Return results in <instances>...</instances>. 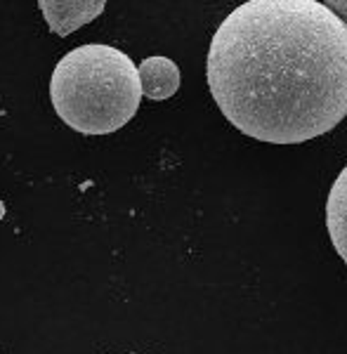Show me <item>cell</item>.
<instances>
[{"label": "cell", "mask_w": 347, "mask_h": 354, "mask_svg": "<svg viewBox=\"0 0 347 354\" xmlns=\"http://www.w3.org/2000/svg\"><path fill=\"white\" fill-rule=\"evenodd\" d=\"M123 354H138V352H123Z\"/></svg>", "instance_id": "obj_7"}, {"label": "cell", "mask_w": 347, "mask_h": 354, "mask_svg": "<svg viewBox=\"0 0 347 354\" xmlns=\"http://www.w3.org/2000/svg\"><path fill=\"white\" fill-rule=\"evenodd\" d=\"M323 5H326L331 12H335L347 24V0H328V3H323Z\"/></svg>", "instance_id": "obj_6"}, {"label": "cell", "mask_w": 347, "mask_h": 354, "mask_svg": "<svg viewBox=\"0 0 347 354\" xmlns=\"http://www.w3.org/2000/svg\"><path fill=\"white\" fill-rule=\"evenodd\" d=\"M41 10L48 19V24L53 26L57 36H69L71 31L81 28L83 24L93 21L95 17L102 15L104 10V0H83V3H57V0H41Z\"/></svg>", "instance_id": "obj_3"}, {"label": "cell", "mask_w": 347, "mask_h": 354, "mask_svg": "<svg viewBox=\"0 0 347 354\" xmlns=\"http://www.w3.org/2000/svg\"><path fill=\"white\" fill-rule=\"evenodd\" d=\"M140 81L147 100L163 102L180 90V68L168 57H149L140 64Z\"/></svg>", "instance_id": "obj_4"}, {"label": "cell", "mask_w": 347, "mask_h": 354, "mask_svg": "<svg viewBox=\"0 0 347 354\" xmlns=\"http://www.w3.org/2000/svg\"><path fill=\"white\" fill-rule=\"evenodd\" d=\"M208 88L253 140H315L347 116V24L317 0H248L210 41Z\"/></svg>", "instance_id": "obj_1"}, {"label": "cell", "mask_w": 347, "mask_h": 354, "mask_svg": "<svg viewBox=\"0 0 347 354\" xmlns=\"http://www.w3.org/2000/svg\"><path fill=\"white\" fill-rule=\"evenodd\" d=\"M326 227L333 248L347 265V165L333 182L326 201Z\"/></svg>", "instance_id": "obj_5"}, {"label": "cell", "mask_w": 347, "mask_h": 354, "mask_svg": "<svg viewBox=\"0 0 347 354\" xmlns=\"http://www.w3.org/2000/svg\"><path fill=\"white\" fill-rule=\"evenodd\" d=\"M140 66L118 48L81 45L57 62L50 100L69 128L83 135H109L138 113L142 102Z\"/></svg>", "instance_id": "obj_2"}]
</instances>
